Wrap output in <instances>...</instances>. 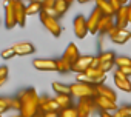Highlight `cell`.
<instances>
[{
	"mask_svg": "<svg viewBox=\"0 0 131 117\" xmlns=\"http://www.w3.org/2000/svg\"><path fill=\"white\" fill-rule=\"evenodd\" d=\"M6 80H8V79H2V80H0V88H2V86L6 83Z\"/></svg>",
	"mask_w": 131,
	"mask_h": 117,
	"instance_id": "40",
	"label": "cell"
},
{
	"mask_svg": "<svg viewBox=\"0 0 131 117\" xmlns=\"http://www.w3.org/2000/svg\"><path fill=\"white\" fill-rule=\"evenodd\" d=\"M16 25H17V16L14 11V5L13 2H8L5 3V26L8 29H13Z\"/></svg>",
	"mask_w": 131,
	"mask_h": 117,
	"instance_id": "9",
	"label": "cell"
},
{
	"mask_svg": "<svg viewBox=\"0 0 131 117\" xmlns=\"http://www.w3.org/2000/svg\"><path fill=\"white\" fill-rule=\"evenodd\" d=\"M129 39H131V32H129L128 29H119L110 40L114 42V43H117V45H123V43H126Z\"/></svg>",
	"mask_w": 131,
	"mask_h": 117,
	"instance_id": "19",
	"label": "cell"
},
{
	"mask_svg": "<svg viewBox=\"0 0 131 117\" xmlns=\"http://www.w3.org/2000/svg\"><path fill=\"white\" fill-rule=\"evenodd\" d=\"M120 3H122V5H123V6H125V5H126V3H129V0H120Z\"/></svg>",
	"mask_w": 131,
	"mask_h": 117,
	"instance_id": "41",
	"label": "cell"
},
{
	"mask_svg": "<svg viewBox=\"0 0 131 117\" xmlns=\"http://www.w3.org/2000/svg\"><path fill=\"white\" fill-rule=\"evenodd\" d=\"M43 9V5L39 2H29L26 5V16H34V14H40Z\"/></svg>",
	"mask_w": 131,
	"mask_h": 117,
	"instance_id": "23",
	"label": "cell"
},
{
	"mask_svg": "<svg viewBox=\"0 0 131 117\" xmlns=\"http://www.w3.org/2000/svg\"><path fill=\"white\" fill-rule=\"evenodd\" d=\"M96 8H99L103 16H108V17L116 16L113 6H111V3H110V0H99V2H96Z\"/></svg>",
	"mask_w": 131,
	"mask_h": 117,
	"instance_id": "20",
	"label": "cell"
},
{
	"mask_svg": "<svg viewBox=\"0 0 131 117\" xmlns=\"http://www.w3.org/2000/svg\"><path fill=\"white\" fill-rule=\"evenodd\" d=\"M14 51L17 55H29L32 52H36V46L29 42H22V43H16L14 46Z\"/></svg>",
	"mask_w": 131,
	"mask_h": 117,
	"instance_id": "16",
	"label": "cell"
},
{
	"mask_svg": "<svg viewBox=\"0 0 131 117\" xmlns=\"http://www.w3.org/2000/svg\"><path fill=\"white\" fill-rule=\"evenodd\" d=\"M96 91H97V96H100V97H105V99H108L111 102H116L117 100L116 92L111 88H108L106 85H97L96 86Z\"/></svg>",
	"mask_w": 131,
	"mask_h": 117,
	"instance_id": "18",
	"label": "cell"
},
{
	"mask_svg": "<svg viewBox=\"0 0 131 117\" xmlns=\"http://www.w3.org/2000/svg\"><path fill=\"white\" fill-rule=\"evenodd\" d=\"M100 117H114V114H110V112H100Z\"/></svg>",
	"mask_w": 131,
	"mask_h": 117,
	"instance_id": "38",
	"label": "cell"
},
{
	"mask_svg": "<svg viewBox=\"0 0 131 117\" xmlns=\"http://www.w3.org/2000/svg\"><path fill=\"white\" fill-rule=\"evenodd\" d=\"M96 2H99V0H96Z\"/></svg>",
	"mask_w": 131,
	"mask_h": 117,
	"instance_id": "51",
	"label": "cell"
},
{
	"mask_svg": "<svg viewBox=\"0 0 131 117\" xmlns=\"http://www.w3.org/2000/svg\"><path fill=\"white\" fill-rule=\"evenodd\" d=\"M32 65L39 71H46V73L57 71V63H56V60H52V58H36Z\"/></svg>",
	"mask_w": 131,
	"mask_h": 117,
	"instance_id": "11",
	"label": "cell"
},
{
	"mask_svg": "<svg viewBox=\"0 0 131 117\" xmlns=\"http://www.w3.org/2000/svg\"><path fill=\"white\" fill-rule=\"evenodd\" d=\"M54 5H56V0H45V2H43V9L54 8Z\"/></svg>",
	"mask_w": 131,
	"mask_h": 117,
	"instance_id": "35",
	"label": "cell"
},
{
	"mask_svg": "<svg viewBox=\"0 0 131 117\" xmlns=\"http://www.w3.org/2000/svg\"><path fill=\"white\" fill-rule=\"evenodd\" d=\"M114 85H116L120 91L131 92V82H129V77L120 74L117 69H116V73H114Z\"/></svg>",
	"mask_w": 131,
	"mask_h": 117,
	"instance_id": "13",
	"label": "cell"
},
{
	"mask_svg": "<svg viewBox=\"0 0 131 117\" xmlns=\"http://www.w3.org/2000/svg\"><path fill=\"white\" fill-rule=\"evenodd\" d=\"M8 2H16V0H5V3H8Z\"/></svg>",
	"mask_w": 131,
	"mask_h": 117,
	"instance_id": "45",
	"label": "cell"
},
{
	"mask_svg": "<svg viewBox=\"0 0 131 117\" xmlns=\"http://www.w3.org/2000/svg\"><path fill=\"white\" fill-rule=\"evenodd\" d=\"M99 60H100V63L102 62H114L116 60V54L113 51H102L99 54Z\"/></svg>",
	"mask_w": 131,
	"mask_h": 117,
	"instance_id": "28",
	"label": "cell"
},
{
	"mask_svg": "<svg viewBox=\"0 0 131 117\" xmlns=\"http://www.w3.org/2000/svg\"><path fill=\"white\" fill-rule=\"evenodd\" d=\"M11 117H22L20 114H16V115H11Z\"/></svg>",
	"mask_w": 131,
	"mask_h": 117,
	"instance_id": "47",
	"label": "cell"
},
{
	"mask_svg": "<svg viewBox=\"0 0 131 117\" xmlns=\"http://www.w3.org/2000/svg\"><path fill=\"white\" fill-rule=\"evenodd\" d=\"M20 99L22 108H20V115L22 117H34L40 111V97L37 96L34 88H26L17 94Z\"/></svg>",
	"mask_w": 131,
	"mask_h": 117,
	"instance_id": "1",
	"label": "cell"
},
{
	"mask_svg": "<svg viewBox=\"0 0 131 117\" xmlns=\"http://www.w3.org/2000/svg\"><path fill=\"white\" fill-rule=\"evenodd\" d=\"M29 2H32V0H29Z\"/></svg>",
	"mask_w": 131,
	"mask_h": 117,
	"instance_id": "50",
	"label": "cell"
},
{
	"mask_svg": "<svg viewBox=\"0 0 131 117\" xmlns=\"http://www.w3.org/2000/svg\"><path fill=\"white\" fill-rule=\"evenodd\" d=\"M0 117H2V114H0Z\"/></svg>",
	"mask_w": 131,
	"mask_h": 117,
	"instance_id": "52",
	"label": "cell"
},
{
	"mask_svg": "<svg viewBox=\"0 0 131 117\" xmlns=\"http://www.w3.org/2000/svg\"><path fill=\"white\" fill-rule=\"evenodd\" d=\"M54 99H56V102L59 103V106H60V111H62V109H68V108L74 106V105H73V96H71V94H65V96H56Z\"/></svg>",
	"mask_w": 131,
	"mask_h": 117,
	"instance_id": "21",
	"label": "cell"
},
{
	"mask_svg": "<svg viewBox=\"0 0 131 117\" xmlns=\"http://www.w3.org/2000/svg\"><path fill=\"white\" fill-rule=\"evenodd\" d=\"M114 63L117 68H128V66H131V58L126 55H119V57H116Z\"/></svg>",
	"mask_w": 131,
	"mask_h": 117,
	"instance_id": "26",
	"label": "cell"
},
{
	"mask_svg": "<svg viewBox=\"0 0 131 117\" xmlns=\"http://www.w3.org/2000/svg\"><path fill=\"white\" fill-rule=\"evenodd\" d=\"M114 117H131L129 106H120L114 111Z\"/></svg>",
	"mask_w": 131,
	"mask_h": 117,
	"instance_id": "30",
	"label": "cell"
},
{
	"mask_svg": "<svg viewBox=\"0 0 131 117\" xmlns=\"http://www.w3.org/2000/svg\"><path fill=\"white\" fill-rule=\"evenodd\" d=\"M103 14L99 8H94L90 14V17L86 19V23H88V31L90 34H97L99 32V25H100V20H102Z\"/></svg>",
	"mask_w": 131,
	"mask_h": 117,
	"instance_id": "7",
	"label": "cell"
},
{
	"mask_svg": "<svg viewBox=\"0 0 131 117\" xmlns=\"http://www.w3.org/2000/svg\"><path fill=\"white\" fill-rule=\"evenodd\" d=\"M40 111L42 112H59L60 106L56 99L51 97H40Z\"/></svg>",
	"mask_w": 131,
	"mask_h": 117,
	"instance_id": "12",
	"label": "cell"
},
{
	"mask_svg": "<svg viewBox=\"0 0 131 117\" xmlns=\"http://www.w3.org/2000/svg\"><path fill=\"white\" fill-rule=\"evenodd\" d=\"M117 71H119L120 74L126 76V77H129V76H131V66H128V68H117Z\"/></svg>",
	"mask_w": 131,
	"mask_h": 117,
	"instance_id": "36",
	"label": "cell"
},
{
	"mask_svg": "<svg viewBox=\"0 0 131 117\" xmlns=\"http://www.w3.org/2000/svg\"><path fill=\"white\" fill-rule=\"evenodd\" d=\"M93 60H94V55H80L77 60H76V63H73L71 71H73V73H79V74L86 73V71L91 68Z\"/></svg>",
	"mask_w": 131,
	"mask_h": 117,
	"instance_id": "6",
	"label": "cell"
},
{
	"mask_svg": "<svg viewBox=\"0 0 131 117\" xmlns=\"http://www.w3.org/2000/svg\"><path fill=\"white\" fill-rule=\"evenodd\" d=\"M34 117H42V111H39V112H37V114H36Z\"/></svg>",
	"mask_w": 131,
	"mask_h": 117,
	"instance_id": "43",
	"label": "cell"
},
{
	"mask_svg": "<svg viewBox=\"0 0 131 117\" xmlns=\"http://www.w3.org/2000/svg\"><path fill=\"white\" fill-rule=\"evenodd\" d=\"M128 20L131 23V6H128Z\"/></svg>",
	"mask_w": 131,
	"mask_h": 117,
	"instance_id": "39",
	"label": "cell"
},
{
	"mask_svg": "<svg viewBox=\"0 0 131 117\" xmlns=\"http://www.w3.org/2000/svg\"><path fill=\"white\" fill-rule=\"evenodd\" d=\"M129 111H131V105H129Z\"/></svg>",
	"mask_w": 131,
	"mask_h": 117,
	"instance_id": "49",
	"label": "cell"
},
{
	"mask_svg": "<svg viewBox=\"0 0 131 117\" xmlns=\"http://www.w3.org/2000/svg\"><path fill=\"white\" fill-rule=\"evenodd\" d=\"M56 63H57V71H59V73H62V74L70 73V71H71V66H73L68 60H65L63 57H62V58H59V60H56Z\"/></svg>",
	"mask_w": 131,
	"mask_h": 117,
	"instance_id": "24",
	"label": "cell"
},
{
	"mask_svg": "<svg viewBox=\"0 0 131 117\" xmlns=\"http://www.w3.org/2000/svg\"><path fill=\"white\" fill-rule=\"evenodd\" d=\"M0 55H2V58H5V60H9V58H13V57L17 55V54H16L14 48L11 46V48H5L2 52H0Z\"/></svg>",
	"mask_w": 131,
	"mask_h": 117,
	"instance_id": "31",
	"label": "cell"
},
{
	"mask_svg": "<svg viewBox=\"0 0 131 117\" xmlns=\"http://www.w3.org/2000/svg\"><path fill=\"white\" fill-rule=\"evenodd\" d=\"M116 26L119 28V29H126V25L129 23V20H128V5H125V6H122L120 8V11H117L116 13Z\"/></svg>",
	"mask_w": 131,
	"mask_h": 117,
	"instance_id": "14",
	"label": "cell"
},
{
	"mask_svg": "<svg viewBox=\"0 0 131 117\" xmlns=\"http://www.w3.org/2000/svg\"><path fill=\"white\" fill-rule=\"evenodd\" d=\"M5 100H6V103H8V108L9 109H16V111H19L20 112V108H22V103H20V99L16 96V97H9V99H6L5 97Z\"/></svg>",
	"mask_w": 131,
	"mask_h": 117,
	"instance_id": "27",
	"label": "cell"
},
{
	"mask_svg": "<svg viewBox=\"0 0 131 117\" xmlns=\"http://www.w3.org/2000/svg\"><path fill=\"white\" fill-rule=\"evenodd\" d=\"M110 3H111V6H113V9H114V13H117V11H120V8L123 6V5L120 3V0H110Z\"/></svg>",
	"mask_w": 131,
	"mask_h": 117,
	"instance_id": "32",
	"label": "cell"
},
{
	"mask_svg": "<svg viewBox=\"0 0 131 117\" xmlns=\"http://www.w3.org/2000/svg\"><path fill=\"white\" fill-rule=\"evenodd\" d=\"M13 5H14V11L17 16V25L25 28V25H26V5L23 3V0H16V2H13Z\"/></svg>",
	"mask_w": 131,
	"mask_h": 117,
	"instance_id": "10",
	"label": "cell"
},
{
	"mask_svg": "<svg viewBox=\"0 0 131 117\" xmlns=\"http://www.w3.org/2000/svg\"><path fill=\"white\" fill-rule=\"evenodd\" d=\"M40 16V20H42V23H43V26L54 36V37H59L60 36V32H62V28H60V23H59V20L57 19H54V17H49L43 9H42V13L39 14Z\"/></svg>",
	"mask_w": 131,
	"mask_h": 117,
	"instance_id": "3",
	"label": "cell"
},
{
	"mask_svg": "<svg viewBox=\"0 0 131 117\" xmlns=\"http://www.w3.org/2000/svg\"><path fill=\"white\" fill-rule=\"evenodd\" d=\"M94 103H96V109H99V112H111V111L117 109L116 102H111V100L100 97V96L94 97Z\"/></svg>",
	"mask_w": 131,
	"mask_h": 117,
	"instance_id": "8",
	"label": "cell"
},
{
	"mask_svg": "<svg viewBox=\"0 0 131 117\" xmlns=\"http://www.w3.org/2000/svg\"><path fill=\"white\" fill-rule=\"evenodd\" d=\"M8 73H9L8 66H0V80H2V79H8Z\"/></svg>",
	"mask_w": 131,
	"mask_h": 117,
	"instance_id": "34",
	"label": "cell"
},
{
	"mask_svg": "<svg viewBox=\"0 0 131 117\" xmlns=\"http://www.w3.org/2000/svg\"><path fill=\"white\" fill-rule=\"evenodd\" d=\"M62 57L65 58V60H68L71 65L76 63V60L80 57V52H79V48L76 46V43H70V45L67 46V49H65V52H63Z\"/></svg>",
	"mask_w": 131,
	"mask_h": 117,
	"instance_id": "15",
	"label": "cell"
},
{
	"mask_svg": "<svg viewBox=\"0 0 131 117\" xmlns=\"http://www.w3.org/2000/svg\"><path fill=\"white\" fill-rule=\"evenodd\" d=\"M128 6H131V0H129V3H128Z\"/></svg>",
	"mask_w": 131,
	"mask_h": 117,
	"instance_id": "48",
	"label": "cell"
},
{
	"mask_svg": "<svg viewBox=\"0 0 131 117\" xmlns=\"http://www.w3.org/2000/svg\"><path fill=\"white\" fill-rule=\"evenodd\" d=\"M65 2H68V3L71 5V3H73V0H65Z\"/></svg>",
	"mask_w": 131,
	"mask_h": 117,
	"instance_id": "46",
	"label": "cell"
},
{
	"mask_svg": "<svg viewBox=\"0 0 131 117\" xmlns=\"http://www.w3.org/2000/svg\"><path fill=\"white\" fill-rule=\"evenodd\" d=\"M59 117H79V114H77L76 106H71L68 109H62L59 112Z\"/></svg>",
	"mask_w": 131,
	"mask_h": 117,
	"instance_id": "29",
	"label": "cell"
},
{
	"mask_svg": "<svg viewBox=\"0 0 131 117\" xmlns=\"http://www.w3.org/2000/svg\"><path fill=\"white\" fill-rule=\"evenodd\" d=\"M52 91L56 92V96H65V94H71V86H70V85H65V83L54 82V83H52Z\"/></svg>",
	"mask_w": 131,
	"mask_h": 117,
	"instance_id": "22",
	"label": "cell"
},
{
	"mask_svg": "<svg viewBox=\"0 0 131 117\" xmlns=\"http://www.w3.org/2000/svg\"><path fill=\"white\" fill-rule=\"evenodd\" d=\"M73 29L77 39H85L90 31H88V23H86V17L83 16H76L74 22H73Z\"/></svg>",
	"mask_w": 131,
	"mask_h": 117,
	"instance_id": "5",
	"label": "cell"
},
{
	"mask_svg": "<svg viewBox=\"0 0 131 117\" xmlns=\"http://www.w3.org/2000/svg\"><path fill=\"white\" fill-rule=\"evenodd\" d=\"M114 26H116V22L113 20V17L103 16L102 20H100V25H99V32H97V34H100V36H106Z\"/></svg>",
	"mask_w": 131,
	"mask_h": 117,
	"instance_id": "17",
	"label": "cell"
},
{
	"mask_svg": "<svg viewBox=\"0 0 131 117\" xmlns=\"http://www.w3.org/2000/svg\"><path fill=\"white\" fill-rule=\"evenodd\" d=\"M68 8H70V3H68V2H65V0H56L54 9H56V13H57L59 17H62L65 13H67Z\"/></svg>",
	"mask_w": 131,
	"mask_h": 117,
	"instance_id": "25",
	"label": "cell"
},
{
	"mask_svg": "<svg viewBox=\"0 0 131 117\" xmlns=\"http://www.w3.org/2000/svg\"><path fill=\"white\" fill-rule=\"evenodd\" d=\"M6 109H9V108H8V103H6L5 97H0V114H3Z\"/></svg>",
	"mask_w": 131,
	"mask_h": 117,
	"instance_id": "33",
	"label": "cell"
},
{
	"mask_svg": "<svg viewBox=\"0 0 131 117\" xmlns=\"http://www.w3.org/2000/svg\"><path fill=\"white\" fill-rule=\"evenodd\" d=\"M79 3H86V2H90V0H77Z\"/></svg>",
	"mask_w": 131,
	"mask_h": 117,
	"instance_id": "42",
	"label": "cell"
},
{
	"mask_svg": "<svg viewBox=\"0 0 131 117\" xmlns=\"http://www.w3.org/2000/svg\"><path fill=\"white\" fill-rule=\"evenodd\" d=\"M59 112H42V117H59Z\"/></svg>",
	"mask_w": 131,
	"mask_h": 117,
	"instance_id": "37",
	"label": "cell"
},
{
	"mask_svg": "<svg viewBox=\"0 0 131 117\" xmlns=\"http://www.w3.org/2000/svg\"><path fill=\"white\" fill-rule=\"evenodd\" d=\"M76 109H77L79 117H90V115L94 112V109H96L94 99H91V97L79 99V103L76 105Z\"/></svg>",
	"mask_w": 131,
	"mask_h": 117,
	"instance_id": "4",
	"label": "cell"
},
{
	"mask_svg": "<svg viewBox=\"0 0 131 117\" xmlns=\"http://www.w3.org/2000/svg\"><path fill=\"white\" fill-rule=\"evenodd\" d=\"M32 2H39V3H42V5H43V2H45V0H32Z\"/></svg>",
	"mask_w": 131,
	"mask_h": 117,
	"instance_id": "44",
	"label": "cell"
},
{
	"mask_svg": "<svg viewBox=\"0 0 131 117\" xmlns=\"http://www.w3.org/2000/svg\"><path fill=\"white\" fill-rule=\"evenodd\" d=\"M71 86V96L73 97H79V99H86V97H91L94 99L97 96V91H96V86L94 85H88V83H82V82H76Z\"/></svg>",
	"mask_w": 131,
	"mask_h": 117,
	"instance_id": "2",
	"label": "cell"
}]
</instances>
